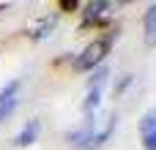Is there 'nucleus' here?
Returning a JSON list of instances; mask_svg holds the SVG:
<instances>
[{
	"label": "nucleus",
	"mask_w": 156,
	"mask_h": 150,
	"mask_svg": "<svg viewBox=\"0 0 156 150\" xmlns=\"http://www.w3.org/2000/svg\"><path fill=\"white\" fill-rule=\"evenodd\" d=\"M36 137H38V120H30L19 134H16V139H14V145H19V148H25V145H33L36 142Z\"/></svg>",
	"instance_id": "nucleus-7"
},
{
	"label": "nucleus",
	"mask_w": 156,
	"mask_h": 150,
	"mask_svg": "<svg viewBox=\"0 0 156 150\" xmlns=\"http://www.w3.org/2000/svg\"><path fill=\"white\" fill-rule=\"evenodd\" d=\"M107 52H110V38H96L93 44H88V46L80 52V57L74 60V68H77V71H90L93 66H99V63L104 60Z\"/></svg>",
	"instance_id": "nucleus-2"
},
{
	"label": "nucleus",
	"mask_w": 156,
	"mask_h": 150,
	"mask_svg": "<svg viewBox=\"0 0 156 150\" xmlns=\"http://www.w3.org/2000/svg\"><path fill=\"white\" fill-rule=\"evenodd\" d=\"M140 134H143V145H145V150H156V109H151V112L143 118Z\"/></svg>",
	"instance_id": "nucleus-5"
},
{
	"label": "nucleus",
	"mask_w": 156,
	"mask_h": 150,
	"mask_svg": "<svg viewBox=\"0 0 156 150\" xmlns=\"http://www.w3.org/2000/svg\"><path fill=\"white\" fill-rule=\"evenodd\" d=\"M112 131H115V115H104L101 120L96 115V118L85 120L82 128L69 131V142L80 150H93V148H99V145H104Z\"/></svg>",
	"instance_id": "nucleus-1"
},
{
	"label": "nucleus",
	"mask_w": 156,
	"mask_h": 150,
	"mask_svg": "<svg viewBox=\"0 0 156 150\" xmlns=\"http://www.w3.org/2000/svg\"><path fill=\"white\" fill-rule=\"evenodd\" d=\"M107 8H110V3H90L88 11H85V16L88 19H99L101 14H107Z\"/></svg>",
	"instance_id": "nucleus-8"
},
{
	"label": "nucleus",
	"mask_w": 156,
	"mask_h": 150,
	"mask_svg": "<svg viewBox=\"0 0 156 150\" xmlns=\"http://www.w3.org/2000/svg\"><path fill=\"white\" fill-rule=\"evenodd\" d=\"M107 77H110L107 68H99V71L93 74V79H90V85H88V98H85V118H88V120L99 115L101 90H104V85H107Z\"/></svg>",
	"instance_id": "nucleus-3"
},
{
	"label": "nucleus",
	"mask_w": 156,
	"mask_h": 150,
	"mask_svg": "<svg viewBox=\"0 0 156 150\" xmlns=\"http://www.w3.org/2000/svg\"><path fill=\"white\" fill-rule=\"evenodd\" d=\"M52 25H55V19H49V16H47V19H41V25L33 30V38H44V36H47V30H52Z\"/></svg>",
	"instance_id": "nucleus-9"
},
{
	"label": "nucleus",
	"mask_w": 156,
	"mask_h": 150,
	"mask_svg": "<svg viewBox=\"0 0 156 150\" xmlns=\"http://www.w3.org/2000/svg\"><path fill=\"white\" fill-rule=\"evenodd\" d=\"M143 27H145V44H148V46H156V3L145 11Z\"/></svg>",
	"instance_id": "nucleus-6"
},
{
	"label": "nucleus",
	"mask_w": 156,
	"mask_h": 150,
	"mask_svg": "<svg viewBox=\"0 0 156 150\" xmlns=\"http://www.w3.org/2000/svg\"><path fill=\"white\" fill-rule=\"evenodd\" d=\"M16 104H19V79L8 82V85L0 90V123L16 109Z\"/></svg>",
	"instance_id": "nucleus-4"
}]
</instances>
